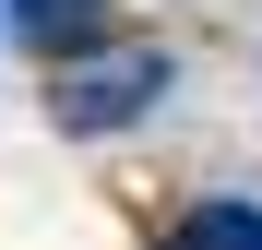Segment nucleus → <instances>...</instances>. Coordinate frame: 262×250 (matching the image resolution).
I'll list each match as a JSON object with an SVG mask.
<instances>
[{"mask_svg": "<svg viewBox=\"0 0 262 250\" xmlns=\"http://www.w3.org/2000/svg\"><path fill=\"white\" fill-rule=\"evenodd\" d=\"M167 48H119V60H83L60 83V131H131V119H155L167 107Z\"/></svg>", "mask_w": 262, "mask_h": 250, "instance_id": "1", "label": "nucleus"}, {"mask_svg": "<svg viewBox=\"0 0 262 250\" xmlns=\"http://www.w3.org/2000/svg\"><path fill=\"white\" fill-rule=\"evenodd\" d=\"M167 250H262V202L214 191V202H191V215L167 226Z\"/></svg>", "mask_w": 262, "mask_h": 250, "instance_id": "2", "label": "nucleus"}, {"mask_svg": "<svg viewBox=\"0 0 262 250\" xmlns=\"http://www.w3.org/2000/svg\"><path fill=\"white\" fill-rule=\"evenodd\" d=\"M12 24L36 36V48H96V24H107V0H12Z\"/></svg>", "mask_w": 262, "mask_h": 250, "instance_id": "3", "label": "nucleus"}]
</instances>
